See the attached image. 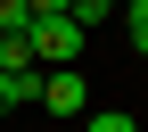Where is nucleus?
I'll list each match as a JSON object with an SVG mask.
<instances>
[{"label": "nucleus", "mask_w": 148, "mask_h": 132, "mask_svg": "<svg viewBox=\"0 0 148 132\" xmlns=\"http://www.w3.org/2000/svg\"><path fill=\"white\" fill-rule=\"evenodd\" d=\"M25 41H33V58H82V41H90V33L74 25V17H33V33H25Z\"/></svg>", "instance_id": "f257e3e1"}, {"label": "nucleus", "mask_w": 148, "mask_h": 132, "mask_svg": "<svg viewBox=\"0 0 148 132\" xmlns=\"http://www.w3.org/2000/svg\"><path fill=\"white\" fill-rule=\"evenodd\" d=\"M33 107H49V116H82V107H90V83H82L74 66H58V74H41V99H33Z\"/></svg>", "instance_id": "f03ea898"}, {"label": "nucleus", "mask_w": 148, "mask_h": 132, "mask_svg": "<svg viewBox=\"0 0 148 132\" xmlns=\"http://www.w3.org/2000/svg\"><path fill=\"white\" fill-rule=\"evenodd\" d=\"M33 99H41V74H0V116H16Z\"/></svg>", "instance_id": "7ed1b4c3"}, {"label": "nucleus", "mask_w": 148, "mask_h": 132, "mask_svg": "<svg viewBox=\"0 0 148 132\" xmlns=\"http://www.w3.org/2000/svg\"><path fill=\"white\" fill-rule=\"evenodd\" d=\"M0 74H33V41L25 33H0Z\"/></svg>", "instance_id": "20e7f679"}, {"label": "nucleus", "mask_w": 148, "mask_h": 132, "mask_svg": "<svg viewBox=\"0 0 148 132\" xmlns=\"http://www.w3.org/2000/svg\"><path fill=\"white\" fill-rule=\"evenodd\" d=\"M66 17H74V25H82V33H99V25H107V17H115V0H74V8H66Z\"/></svg>", "instance_id": "39448f33"}, {"label": "nucleus", "mask_w": 148, "mask_h": 132, "mask_svg": "<svg viewBox=\"0 0 148 132\" xmlns=\"http://www.w3.org/2000/svg\"><path fill=\"white\" fill-rule=\"evenodd\" d=\"M0 33H33V0H0Z\"/></svg>", "instance_id": "423d86ee"}, {"label": "nucleus", "mask_w": 148, "mask_h": 132, "mask_svg": "<svg viewBox=\"0 0 148 132\" xmlns=\"http://www.w3.org/2000/svg\"><path fill=\"white\" fill-rule=\"evenodd\" d=\"M82 132H140V116H123V107H99V116H90Z\"/></svg>", "instance_id": "0eeeda50"}, {"label": "nucleus", "mask_w": 148, "mask_h": 132, "mask_svg": "<svg viewBox=\"0 0 148 132\" xmlns=\"http://www.w3.org/2000/svg\"><path fill=\"white\" fill-rule=\"evenodd\" d=\"M123 33H132V50L148 58V17H123Z\"/></svg>", "instance_id": "6e6552de"}, {"label": "nucleus", "mask_w": 148, "mask_h": 132, "mask_svg": "<svg viewBox=\"0 0 148 132\" xmlns=\"http://www.w3.org/2000/svg\"><path fill=\"white\" fill-rule=\"evenodd\" d=\"M74 8V0H33V17H66Z\"/></svg>", "instance_id": "1a4fd4ad"}]
</instances>
